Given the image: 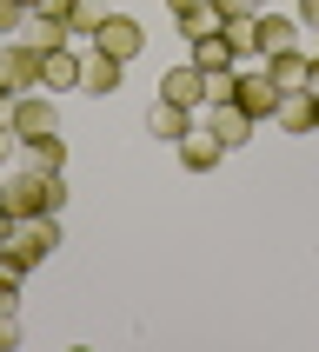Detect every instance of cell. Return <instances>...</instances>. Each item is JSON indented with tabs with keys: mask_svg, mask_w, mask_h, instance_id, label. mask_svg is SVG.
<instances>
[{
	"mask_svg": "<svg viewBox=\"0 0 319 352\" xmlns=\"http://www.w3.org/2000/svg\"><path fill=\"white\" fill-rule=\"evenodd\" d=\"M27 14H34V20H67L74 0H27Z\"/></svg>",
	"mask_w": 319,
	"mask_h": 352,
	"instance_id": "20",
	"label": "cell"
},
{
	"mask_svg": "<svg viewBox=\"0 0 319 352\" xmlns=\"http://www.w3.org/2000/svg\"><path fill=\"white\" fill-rule=\"evenodd\" d=\"M193 67H199V74H226V67H239V47H233V34L219 27V34L193 40Z\"/></svg>",
	"mask_w": 319,
	"mask_h": 352,
	"instance_id": "11",
	"label": "cell"
},
{
	"mask_svg": "<svg viewBox=\"0 0 319 352\" xmlns=\"http://www.w3.org/2000/svg\"><path fill=\"white\" fill-rule=\"evenodd\" d=\"M306 94H319V54L306 60Z\"/></svg>",
	"mask_w": 319,
	"mask_h": 352,
	"instance_id": "27",
	"label": "cell"
},
{
	"mask_svg": "<svg viewBox=\"0 0 319 352\" xmlns=\"http://www.w3.org/2000/svg\"><path fill=\"white\" fill-rule=\"evenodd\" d=\"M219 160H226V146H219V140H213V126H206V133H199V126H193V133L179 140V166H186V173H213Z\"/></svg>",
	"mask_w": 319,
	"mask_h": 352,
	"instance_id": "10",
	"label": "cell"
},
{
	"mask_svg": "<svg viewBox=\"0 0 319 352\" xmlns=\"http://www.w3.org/2000/svg\"><path fill=\"white\" fill-rule=\"evenodd\" d=\"M306 60H313V54H299V47H286V54H266V80H273L279 94H293V87H306Z\"/></svg>",
	"mask_w": 319,
	"mask_h": 352,
	"instance_id": "15",
	"label": "cell"
},
{
	"mask_svg": "<svg viewBox=\"0 0 319 352\" xmlns=\"http://www.w3.org/2000/svg\"><path fill=\"white\" fill-rule=\"evenodd\" d=\"M100 20H107V14H100V0H74V14H67V40H80V34L94 40Z\"/></svg>",
	"mask_w": 319,
	"mask_h": 352,
	"instance_id": "18",
	"label": "cell"
},
{
	"mask_svg": "<svg viewBox=\"0 0 319 352\" xmlns=\"http://www.w3.org/2000/svg\"><path fill=\"white\" fill-rule=\"evenodd\" d=\"M20 346V326H14V313H0V352H14Z\"/></svg>",
	"mask_w": 319,
	"mask_h": 352,
	"instance_id": "24",
	"label": "cell"
},
{
	"mask_svg": "<svg viewBox=\"0 0 319 352\" xmlns=\"http://www.w3.org/2000/svg\"><path fill=\"white\" fill-rule=\"evenodd\" d=\"M160 100H173V107H186V113L206 107V74H199L193 60H186V67H166V74H160Z\"/></svg>",
	"mask_w": 319,
	"mask_h": 352,
	"instance_id": "7",
	"label": "cell"
},
{
	"mask_svg": "<svg viewBox=\"0 0 319 352\" xmlns=\"http://www.w3.org/2000/svg\"><path fill=\"white\" fill-rule=\"evenodd\" d=\"M213 7H219V20H253V14H266L259 0H213Z\"/></svg>",
	"mask_w": 319,
	"mask_h": 352,
	"instance_id": "21",
	"label": "cell"
},
{
	"mask_svg": "<svg viewBox=\"0 0 319 352\" xmlns=\"http://www.w3.org/2000/svg\"><path fill=\"white\" fill-rule=\"evenodd\" d=\"M253 126H259V120H246L233 100H219V107H213V140L226 146V153H233V146H246V140H253Z\"/></svg>",
	"mask_w": 319,
	"mask_h": 352,
	"instance_id": "14",
	"label": "cell"
},
{
	"mask_svg": "<svg viewBox=\"0 0 319 352\" xmlns=\"http://www.w3.org/2000/svg\"><path fill=\"white\" fill-rule=\"evenodd\" d=\"M273 120L286 126V133H319V100L306 94V87H293V94H279Z\"/></svg>",
	"mask_w": 319,
	"mask_h": 352,
	"instance_id": "9",
	"label": "cell"
},
{
	"mask_svg": "<svg viewBox=\"0 0 319 352\" xmlns=\"http://www.w3.org/2000/svg\"><path fill=\"white\" fill-rule=\"evenodd\" d=\"M7 233H14V213H7V206H0V246H7Z\"/></svg>",
	"mask_w": 319,
	"mask_h": 352,
	"instance_id": "28",
	"label": "cell"
},
{
	"mask_svg": "<svg viewBox=\"0 0 319 352\" xmlns=\"http://www.w3.org/2000/svg\"><path fill=\"white\" fill-rule=\"evenodd\" d=\"M94 47L100 54H113V60H140V47H146V27H140L133 14H107L94 27Z\"/></svg>",
	"mask_w": 319,
	"mask_h": 352,
	"instance_id": "4",
	"label": "cell"
},
{
	"mask_svg": "<svg viewBox=\"0 0 319 352\" xmlns=\"http://www.w3.org/2000/svg\"><path fill=\"white\" fill-rule=\"evenodd\" d=\"M0 206L14 219H34V213H60L67 206V179L60 173H40V166H14L0 179Z\"/></svg>",
	"mask_w": 319,
	"mask_h": 352,
	"instance_id": "1",
	"label": "cell"
},
{
	"mask_svg": "<svg viewBox=\"0 0 319 352\" xmlns=\"http://www.w3.org/2000/svg\"><path fill=\"white\" fill-rule=\"evenodd\" d=\"M259 7H266V0H259Z\"/></svg>",
	"mask_w": 319,
	"mask_h": 352,
	"instance_id": "30",
	"label": "cell"
},
{
	"mask_svg": "<svg viewBox=\"0 0 319 352\" xmlns=\"http://www.w3.org/2000/svg\"><path fill=\"white\" fill-rule=\"evenodd\" d=\"M0 313H20V273L0 266Z\"/></svg>",
	"mask_w": 319,
	"mask_h": 352,
	"instance_id": "22",
	"label": "cell"
},
{
	"mask_svg": "<svg viewBox=\"0 0 319 352\" xmlns=\"http://www.w3.org/2000/svg\"><path fill=\"white\" fill-rule=\"evenodd\" d=\"M299 27H306V34H319V0H299Z\"/></svg>",
	"mask_w": 319,
	"mask_h": 352,
	"instance_id": "25",
	"label": "cell"
},
{
	"mask_svg": "<svg viewBox=\"0 0 319 352\" xmlns=\"http://www.w3.org/2000/svg\"><path fill=\"white\" fill-rule=\"evenodd\" d=\"M313 100H319V94H313Z\"/></svg>",
	"mask_w": 319,
	"mask_h": 352,
	"instance_id": "31",
	"label": "cell"
},
{
	"mask_svg": "<svg viewBox=\"0 0 319 352\" xmlns=\"http://www.w3.org/2000/svg\"><path fill=\"white\" fill-rule=\"evenodd\" d=\"M120 74H126V60H113V54H80V94H94V100H107V94H120Z\"/></svg>",
	"mask_w": 319,
	"mask_h": 352,
	"instance_id": "6",
	"label": "cell"
},
{
	"mask_svg": "<svg viewBox=\"0 0 319 352\" xmlns=\"http://www.w3.org/2000/svg\"><path fill=\"white\" fill-rule=\"evenodd\" d=\"M0 54H7V74H14L20 94H27V87H40V60H47V54H40L34 40H7Z\"/></svg>",
	"mask_w": 319,
	"mask_h": 352,
	"instance_id": "13",
	"label": "cell"
},
{
	"mask_svg": "<svg viewBox=\"0 0 319 352\" xmlns=\"http://www.w3.org/2000/svg\"><path fill=\"white\" fill-rule=\"evenodd\" d=\"M20 140H14V126H7V120H0V166H7V153H14Z\"/></svg>",
	"mask_w": 319,
	"mask_h": 352,
	"instance_id": "26",
	"label": "cell"
},
{
	"mask_svg": "<svg viewBox=\"0 0 319 352\" xmlns=\"http://www.w3.org/2000/svg\"><path fill=\"white\" fill-rule=\"evenodd\" d=\"M173 20H179V34H186V40H206V34H219V27H226L213 0H206V7H179Z\"/></svg>",
	"mask_w": 319,
	"mask_h": 352,
	"instance_id": "17",
	"label": "cell"
},
{
	"mask_svg": "<svg viewBox=\"0 0 319 352\" xmlns=\"http://www.w3.org/2000/svg\"><path fill=\"white\" fill-rule=\"evenodd\" d=\"M233 107L246 120H273V107H279V87L266 80V67L259 74H233Z\"/></svg>",
	"mask_w": 319,
	"mask_h": 352,
	"instance_id": "5",
	"label": "cell"
},
{
	"mask_svg": "<svg viewBox=\"0 0 319 352\" xmlns=\"http://www.w3.org/2000/svg\"><path fill=\"white\" fill-rule=\"evenodd\" d=\"M27 27V0H0V34H20Z\"/></svg>",
	"mask_w": 319,
	"mask_h": 352,
	"instance_id": "19",
	"label": "cell"
},
{
	"mask_svg": "<svg viewBox=\"0 0 319 352\" xmlns=\"http://www.w3.org/2000/svg\"><path fill=\"white\" fill-rule=\"evenodd\" d=\"M179 7H206V0H173V14H179Z\"/></svg>",
	"mask_w": 319,
	"mask_h": 352,
	"instance_id": "29",
	"label": "cell"
},
{
	"mask_svg": "<svg viewBox=\"0 0 319 352\" xmlns=\"http://www.w3.org/2000/svg\"><path fill=\"white\" fill-rule=\"evenodd\" d=\"M7 126H14V140H47V133H60V107H54V94H40V87L14 94V107H7Z\"/></svg>",
	"mask_w": 319,
	"mask_h": 352,
	"instance_id": "3",
	"label": "cell"
},
{
	"mask_svg": "<svg viewBox=\"0 0 319 352\" xmlns=\"http://www.w3.org/2000/svg\"><path fill=\"white\" fill-rule=\"evenodd\" d=\"M20 153H27V166H40V173H60V166H67V140H60V133L20 140Z\"/></svg>",
	"mask_w": 319,
	"mask_h": 352,
	"instance_id": "16",
	"label": "cell"
},
{
	"mask_svg": "<svg viewBox=\"0 0 319 352\" xmlns=\"http://www.w3.org/2000/svg\"><path fill=\"white\" fill-rule=\"evenodd\" d=\"M146 133L179 146V140L193 133V113H186V107H173V100H153V107H146Z\"/></svg>",
	"mask_w": 319,
	"mask_h": 352,
	"instance_id": "12",
	"label": "cell"
},
{
	"mask_svg": "<svg viewBox=\"0 0 319 352\" xmlns=\"http://www.w3.org/2000/svg\"><path fill=\"white\" fill-rule=\"evenodd\" d=\"M14 94L20 87H14V74H7V54H0V120H7V107H14Z\"/></svg>",
	"mask_w": 319,
	"mask_h": 352,
	"instance_id": "23",
	"label": "cell"
},
{
	"mask_svg": "<svg viewBox=\"0 0 319 352\" xmlns=\"http://www.w3.org/2000/svg\"><path fill=\"white\" fill-rule=\"evenodd\" d=\"M60 246V213H34V219H14V233H7V246H0V266L7 273H34V266H47Z\"/></svg>",
	"mask_w": 319,
	"mask_h": 352,
	"instance_id": "2",
	"label": "cell"
},
{
	"mask_svg": "<svg viewBox=\"0 0 319 352\" xmlns=\"http://www.w3.org/2000/svg\"><path fill=\"white\" fill-rule=\"evenodd\" d=\"M67 87H80V54H74V40L47 47V60H40V94H67Z\"/></svg>",
	"mask_w": 319,
	"mask_h": 352,
	"instance_id": "8",
	"label": "cell"
}]
</instances>
